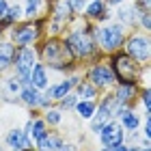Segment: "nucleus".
Segmentation results:
<instances>
[{
  "mask_svg": "<svg viewBox=\"0 0 151 151\" xmlns=\"http://www.w3.org/2000/svg\"><path fill=\"white\" fill-rule=\"evenodd\" d=\"M95 26L93 22H88L84 17H78L76 22L67 28L63 35V41L67 43V47L71 50L73 58L84 67L88 63H95V60H101L106 54H101V50L97 47V41H95Z\"/></svg>",
  "mask_w": 151,
  "mask_h": 151,
  "instance_id": "nucleus-1",
  "label": "nucleus"
},
{
  "mask_svg": "<svg viewBox=\"0 0 151 151\" xmlns=\"http://www.w3.org/2000/svg\"><path fill=\"white\" fill-rule=\"evenodd\" d=\"M37 56L52 73L67 76L73 71H82V65L73 58L71 50L67 47L63 37H54V35H43L35 43Z\"/></svg>",
  "mask_w": 151,
  "mask_h": 151,
  "instance_id": "nucleus-2",
  "label": "nucleus"
},
{
  "mask_svg": "<svg viewBox=\"0 0 151 151\" xmlns=\"http://www.w3.org/2000/svg\"><path fill=\"white\" fill-rule=\"evenodd\" d=\"M125 37H127V28L114 19L95 26V41H97V47L101 50V54H112L121 50Z\"/></svg>",
  "mask_w": 151,
  "mask_h": 151,
  "instance_id": "nucleus-3",
  "label": "nucleus"
},
{
  "mask_svg": "<svg viewBox=\"0 0 151 151\" xmlns=\"http://www.w3.org/2000/svg\"><path fill=\"white\" fill-rule=\"evenodd\" d=\"M106 60L110 65V69L114 71L116 82H132V84L140 86V71L142 65H138L134 58H129L123 50H116L112 54H106Z\"/></svg>",
  "mask_w": 151,
  "mask_h": 151,
  "instance_id": "nucleus-4",
  "label": "nucleus"
},
{
  "mask_svg": "<svg viewBox=\"0 0 151 151\" xmlns=\"http://www.w3.org/2000/svg\"><path fill=\"white\" fill-rule=\"evenodd\" d=\"M123 52L127 54L129 58H134L138 65H149L151 58V41H149V32L132 28L127 30V37L123 41Z\"/></svg>",
  "mask_w": 151,
  "mask_h": 151,
  "instance_id": "nucleus-5",
  "label": "nucleus"
},
{
  "mask_svg": "<svg viewBox=\"0 0 151 151\" xmlns=\"http://www.w3.org/2000/svg\"><path fill=\"white\" fill-rule=\"evenodd\" d=\"M82 76L91 82V84L97 88L99 93H106V91H112V86L116 84V78H114V71L110 69L106 56L101 60H95V63H88L82 67Z\"/></svg>",
  "mask_w": 151,
  "mask_h": 151,
  "instance_id": "nucleus-6",
  "label": "nucleus"
},
{
  "mask_svg": "<svg viewBox=\"0 0 151 151\" xmlns=\"http://www.w3.org/2000/svg\"><path fill=\"white\" fill-rule=\"evenodd\" d=\"M37 60H39V56H37L35 45H15L11 73L15 76V78H19V82L26 86L30 82V71H32V67H35Z\"/></svg>",
  "mask_w": 151,
  "mask_h": 151,
  "instance_id": "nucleus-7",
  "label": "nucleus"
},
{
  "mask_svg": "<svg viewBox=\"0 0 151 151\" xmlns=\"http://www.w3.org/2000/svg\"><path fill=\"white\" fill-rule=\"evenodd\" d=\"M43 35H45V30L37 28L32 19H22V22L13 24L11 28L6 30L4 37L15 45H35Z\"/></svg>",
  "mask_w": 151,
  "mask_h": 151,
  "instance_id": "nucleus-8",
  "label": "nucleus"
},
{
  "mask_svg": "<svg viewBox=\"0 0 151 151\" xmlns=\"http://www.w3.org/2000/svg\"><path fill=\"white\" fill-rule=\"evenodd\" d=\"M82 78V71H73V73H67V76H60V80H54L50 82V86L43 91L45 97H50L52 101H58L60 97H65L67 93H71L76 84L80 82Z\"/></svg>",
  "mask_w": 151,
  "mask_h": 151,
  "instance_id": "nucleus-9",
  "label": "nucleus"
},
{
  "mask_svg": "<svg viewBox=\"0 0 151 151\" xmlns=\"http://www.w3.org/2000/svg\"><path fill=\"white\" fill-rule=\"evenodd\" d=\"M97 145L99 147H112V145H121L125 142V129L121 127V123L116 119H110L108 123L101 125V129L97 132Z\"/></svg>",
  "mask_w": 151,
  "mask_h": 151,
  "instance_id": "nucleus-10",
  "label": "nucleus"
},
{
  "mask_svg": "<svg viewBox=\"0 0 151 151\" xmlns=\"http://www.w3.org/2000/svg\"><path fill=\"white\" fill-rule=\"evenodd\" d=\"M80 17H84L88 22H93V24H106V22L112 19V9L104 2V0H86Z\"/></svg>",
  "mask_w": 151,
  "mask_h": 151,
  "instance_id": "nucleus-11",
  "label": "nucleus"
},
{
  "mask_svg": "<svg viewBox=\"0 0 151 151\" xmlns=\"http://www.w3.org/2000/svg\"><path fill=\"white\" fill-rule=\"evenodd\" d=\"M138 84H132V82H116L112 86V97L116 104L127 106V108H136L138 104Z\"/></svg>",
  "mask_w": 151,
  "mask_h": 151,
  "instance_id": "nucleus-12",
  "label": "nucleus"
},
{
  "mask_svg": "<svg viewBox=\"0 0 151 151\" xmlns=\"http://www.w3.org/2000/svg\"><path fill=\"white\" fill-rule=\"evenodd\" d=\"M4 147L9 149V151H22L26 147H32L30 145V138L26 136V132L22 127H11L9 132L4 134Z\"/></svg>",
  "mask_w": 151,
  "mask_h": 151,
  "instance_id": "nucleus-13",
  "label": "nucleus"
},
{
  "mask_svg": "<svg viewBox=\"0 0 151 151\" xmlns=\"http://www.w3.org/2000/svg\"><path fill=\"white\" fill-rule=\"evenodd\" d=\"M41 95H43V91H39V88H35V86L26 84V86H22V91L17 93V104L24 106L26 110H39Z\"/></svg>",
  "mask_w": 151,
  "mask_h": 151,
  "instance_id": "nucleus-14",
  "label": "nucleus"
},
{
  "mask_svg": "<svg viewBox=\"0 0 151 151\" xmlns=\"http://www.w3.org/2000/svg\"><path fill=\"white\" fill-rule=\"evenodd\" d=\"M50 82H52V71L47 69L41 60H37L35 67H32V71H30V82L28 84L39 88V91H45V88L50 86Z\"/></svg>",
  "mask_w": 151,
  "mask_h": 151,
  "instance_id": "nucleus-15",
  "label": "nucleus"
},
{
  "mask_svg": "<svg viewBox=\"0 0 151 151\" xmlns=\"http://www.w3.org/2000/svg\"><path fill=\"white\" fill-rule=\"evenodd\" d=\"M112 19L119 22L121 26H125L127 30H132V28H136V9L127 2L119 4V6H114V11H112Z\"/></svg>",
  "mask_w": 151,
  "mask_h": 151,
  "instance_id": "nucleus-16",
  "label": "nucleus"
},
{
  "mask_svg": "<svg viewBox=\"0 0 151 151\" xmlns=\"http://www.w3.org/2000/svg\"><path fill=\"white\" fill-rule=\"evenodd\" d=\"M13 54H15V43H11L6 37H0V76L11 73Z\"/></svg>",
  "mask_w": 151,
  "mask_h": 151,
  "instance_id": "nucleus-17",
  "label": "nucleus"
},
{
  "mask_svg": "<svg viewBox=\"0 0 151 151\" xmlns=\"http://www.w3.org/2000/svg\"><path fill=\"white\" fill-rule=\"evenodd\" d=\"M47 11V0H22L24 19H35Z\"/></svg>",
  "mask_w": 151,
  "mask_h": 151,
  "instance_id": "nucleus-18",
  "label": "nucleus"
},
{
  "mask_svg": "<svg viewBox=\"0 0 151 151\" xmlns=\"http://www.w3.org/2000/svg\"><path fill=\"white\" fill-rule=\"evenodd\" d=\"M121 123V127L125 129V132H136V129H140V123H142V114L136 110V108H127L123 116L116 119Z\"/></svg>",
  "mask_w": 151,
  "mask_h": 151,
  "instance_id": "nucleus-19",
  "label": "nucleus"
},
{
  "mask_svg": "<svg viewBox=\"0 0 151 151\" xmlns=\"http://www.w3.org/2000/svg\"><path fill=\"white\" fill-rule=\"evenodd\" d=\"M41 116H43V121H45V125L50 127V129H56L63 125V121H65V112L60 110V108L54 104L50 108H45L43 112H41Z\"/></svg>",
  "mask_w": 151,
  "mask_h": 151,
  "instance_id": "nucleus-20",
  "label": "nucleus"
},
{
  "mask_svg": "<svg viewBox=\"0 0 151 151\" xmlns=\"http://www.w3.org/2000/svg\"><path fill=\"white\" fill-rule=\"evenodd\" d=\"M73 93L78 95V99H99V95H101V93L97 91V88H95V86L91 84V82H88V80L84 78V76H82L80 82L76 84Z\"/></svg>",
  "mask_w": 151,
  "mask_h": 151,
  "instance_id": "nucleus-21",
  "label": "nucleus"
},
{
  "mask_svg": "<svg viewBox=\"0 0 151 151\" xmlns=\"http://www.w3.org/2000/svg\"><path fill=\"white\" fill-rule=\"evenodd\" d=\"M95 110H97V99H78V104L73 108V112L80 121H88L95 114Z\"/></svg>",
  "mask_w": 151,
  "mask_h": 151,
  "instance_id": "nucleus-22",
  "label": "nucleus"
},
{
  "mask_svg": "<svg viewBox=\"0 0 151 151\" xmlns=\"http://www.w3.org/2000/svg\"><path fill=\"white\" fill-rule=\"evenodd\" d=\"M0 86L4 88V93L6 95H11V97H15L17 99V93L22 91V82H19V78H15L13 73H4V76H0Z\"/></svg>",
  "mask_w": 151,
  "mask_h": 151,
  "instance_id": "nucleus-23",
  "label": "nucleus"
},
{
  "mask_svg": "<svg viewBox=\"0 0 151 151\" xmlns=\"http://www.w3.org/2000/svg\"><path fill=\"white\" fill-rule=\"evenodd\" d=\"M4 19H6L9 24H17V22H22V19H24V13H22V2H19V0H13V2L9 4V11H6Z\"/></svg>",
  "mask_w": 151,
  "mask_h": 151,
  "instance_id": "nucleus-24",
  "label": "nucleus"
},
{
  "mask_svg": "<svg viewBox=\"0 0 151 151\" xmlns=\"http://www.w3.org/2000/svg\"><path fill=\"white\" fill-rule=\"evenodd\" d=\"M60 110H63L65 114H69V112H73V108H76V104H78V95H76L73 91L71 93H67L65 97H60L58 101H54Z\"/></svg>",
  "mask_w": 151,
  "mask_h": 151,
  "instance_id": "nucleus-25",
  "label": "nucleus"
},
{
  "mask_svg": "<svg viewBox=\"0 0 151 151\" xmlns=\"http://www.w3.org/2000/svg\"><path fill=\"white\" fill-rule=\"evenodd\" d=\"M138 101L142 104V112H151V91H149V86L138 88Z\"/></svg>",
  "mask_w": 151,
  "mask_h": 151,
  "instance_id": "nucleus-26",
  "label": "nucleus"
},
{
  "mask_svg": "<svg viewBox=\"0 0 151 151\" xmlns=\"http://www.w3.org/2000/svg\"><path fill=\"white\" fill-rule=\"evenodd\" d=\"M65 6H67V11L73 13V15H82V9H84V4H86V0H63Z\"/></svg>",
  "mask_w": 151,
  "mask_h": 151,
  "instance_id": "nucleus-27",
  "label": "nucleus"
},
{
  "mask_svg": "<svg viewBox=\"0 0 151 151\" xmlns=\"http://www.w3.org/2000/svg\"><path fill=\"white\" fill-rule=\"evenodd\" d=\"M56 151H82V149H80V142H76V140H69V138L65 136V140L58 145V149H56Z\"/></svg>",
  "mask_w": 151,
  "mask_h": 151,
  "instance_id": "nucleus-28",
  "label": "nucleus"
},
{
  "mask_svg": "<svg viewBox=\"0 0 151 151\" xmlns=\"http://www.w3.org/2000/svg\"><path fill=\"white\" fill-rule=\"evenodd\" d=\"M132 6L136 9V13H151V0H134Z\"/></svg>",
  "mask_w": 151,
  "mask_h": 151,
  "instance_id": "nucleus-29",
  "label": "nucleus"
},
{
  "mask_svg": "<svg viewBox=\"0 0 151 151\" xmlns=\"http://www.w3.org/2000/svg\"><path fill=\"white\" fill-rule=\"evenodd\" d=\"M9 4H11V0H0V19L6 15V11H9Z\"/></svg>",
  "mask_w": 151,
  "mask_h": 151,
  "instance_id": "nucleus-30",
  "label": "nucleus"
},
{
  "mask_svg": "<svg viewBox=\"0 0 151 151\" xmlns=\"http://www.w3.org/2000/svg\"><path fill=\"white\" fill-rule=\"evenodd\" d=\"M104 2L110 6V9H114V6H119V4H125L127 0H104Z\"/></svg>",
  "mask_w": 151,
  "mask_h": 151,
  "instance_id": "nucleus-31",
  "label": "nucleus"
},
{
  "mask_svg": "<svg viewBox=\"0 0 151 151\" xmlns=\"http://www.w3.org/2000/svg\"><path fill=\"white\" fill-rule=\"evenodd\" d=\"M138 151H151V147H142V145H140V147H138Z\"/></svg>",
  "mask_w": 151,
  "mask_h": 151,
  "instance_id": "nucleus-32",
  "label": "nucleus"
},
{
  "mask_svg": "<svg viewBox=\"0 0 151 151\" xmlns=\"http://www.w3.org/2000/svg\"><path fill=\"white\" fill-rule=\"evenodd\" d=\"M50 2H56V0H47V4H50Z\"/></svg>",
  "mask_w": 151,
  "mask_h": 151,
  "instance_id": "nucleus-33",
  "label": "nucleus"
}]
</instances>
